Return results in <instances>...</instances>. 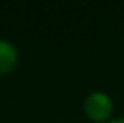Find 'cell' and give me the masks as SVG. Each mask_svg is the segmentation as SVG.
<instances>
[{"instance_id": "6da1fadb", "label": "cell", "mask_w": 124, "mask_h": 123, "mask_svg": "<svg viewBox=\"0 0 124 123\" xmlns=\"http://www.w3.org/2000/svg\"><path fill=\"white\" fill-rule=\"evenodd\" d=\"M113 110L111 98L104 93H93L85 100V112L94 120H105Z\"/></svg>"}, {"instance_id": "7a4b0ae2", "label": "cell", "mask_w": 124, "mask_h": 123, "mask_svg": "<svg viewBox=\"0 0 124 123\" xmlns=\"http://www.w3.org/2000/svg\"><path fill=\"white\" fill-rule=\"evenodd\" d=\"M16 49L12 44L0 41V74H4L13 68L16 64Z\"/></svg>"}, {"instance_id": "3957f363", "label": "cell", "mask_w": 124, "mask_h": 123, "mask_svg": "<svg viewBox=\"0 0 124 123\" xmlns=\"http://www.w3.org/2000/svg\"><path fill=\"white\" fill-rule=\"evenodd\" d=\"M108 123H124V119H114V120H111Z\"/></svg>"}]
</instances>
